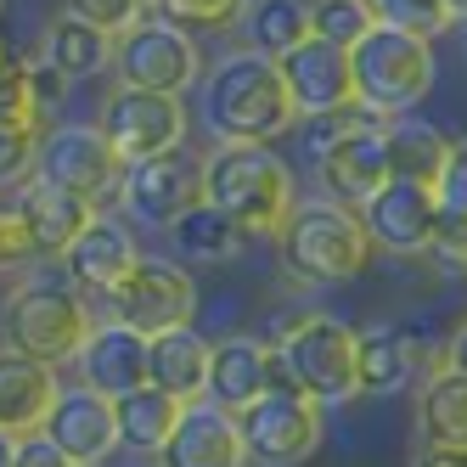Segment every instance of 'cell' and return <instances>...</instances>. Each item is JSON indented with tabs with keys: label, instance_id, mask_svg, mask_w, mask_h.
<instances>
[{
	"label": "cell",
	"instance_id": "bcb514c9",
	"mask_svg": "<svg viewBox=\"0 0 467 467\" xmlns=\"http://www.w3.org/2000/svg\"><path fill=\"white\" fill-rule=\"evenodd\" d=\"M6 62H12V46H6V40H0V68H6Z\"/></svg>",
	"mask_w": 467,
	"mask_h": 467
},
{
	"label": "cell",
	"instance_id": "d6a6232c",
	"mask_svg": "<svg viewBox=\"0 0 467 467\" xmlns=\"http://www.w3.org/2000/svg\"><path fill=\"white\" fill-rule=\"evenodd\" d=\"M310 35L349 51V46H360L372 35V6H366V0H316L310 6Z\"/></svg>",
	"mask_w": 467,
	"mask_h": 467
},
{
	"label": "cell",
	"instance_id": "836d02e7",
	"mask_svg": "<svg viewBox=\"0 0 467 467\" xmlns=\"http://www.w3.org/2000/svg\"><path fill=\"white\" fill-rule=\"evenodd\" d=\"M62 6H68V17H79L90 28H102L108 40H119L152 12V0H62Z\"/></svg>",
	"mask_w": 467,
	"mask_h": 467
},
{
	"label": "cell",
	"instance_id": "f1b7e54d",
	"mask_svg": "<svg viewBox=\"0 0 467 467\" xmlns=\"http://www.w3.org/2000/svg\"><path fill=\"white\" fill-rule=\"evenodd\" d=\"M40 57L51 62L62 79H90V74L113 68V40L102 35V28H90V23H79V17L62 12V17L46 28V51H40Z\"/></svg>",
	"mask_w": 467,
	"mask_h": 467
},
{
	"label": "cell",
	"instance_id": "8fae6325",
	"mask_svg": "<svg viewBox=\"0 0 467 467\" xmlns=\"http://www.w3.org/2000/svg\"><path fill=\"white\" fill-rule=\"evenodd\" d=\"M119 203L147 231H175L203 203V158L181 147V152H163V158H147V163H124Z\"/></svg>",
	"mask_w": 467,
	"mask_h": 467
},
{
	"label": "cell",
	"instance_id": "ee69618b",
	"mask_svg": "<svg viewBox=\"0 0 467 467\" xmlns=\"http://www.w3.org/2000/svg\"><path fill=\"white\" fill-rule=\"evenodd\" d=\"M17 445H23V433H6V428H0V467H17Z\"/></svg>",
	"mask_w": 467,
	"mask_h": 467
},
{
	"label": "cell",
	"instance_id": "603a6c76",
	"mask_svg": "<svg viewBox=\"0 0 467 467\" xmlns=\"http://www.w3.org/2000/svg\"><path fill=\"white\" fill-rule=\"evenodd\" d=\"M209 355L214 344L203 332H192V327L163 332V338H152V355H147V383L181 400V406H197L209 394Z\"/></svg>",
	"mask_w": 467,
	"mask_h": 467
},
{
	"label": "cell",
	"instance_id": "8992f818",
	"mask_svg": "<svg viewBox=\"0 0 467 467\" xmlns=\"http://www.w3.org/2000/svg\"><path fill=\"white\" fill-rule=\"evenodd\" d=\"M276 366L298 394L316 400V406H344V400L360 394L355 327H344L338 316H298L276 338Z\"/></svg>",
	"mask_w": 467,
	"mask_h": 467
},
{
	"label": "cell",
	"instance_id": "e575fe53",
	"mask_svg": "<svg viewBox=\"0 0 467 467\" xmlns=\"http://www.w3.org/2000/svg\"><path fill=\"white\" fill-rule=\"evenodd\" d=\"M372 130H383L378 113H366L360 102L338 108V113H321V119H305V136H310V152H327V147H338L349 136H372Z\"/></svg>",
	"mask_w": 467,
	"mask_h": 467
},
{
	"label": "cell",
	"instance_id": "30bf717a",
	"mask_svg": "<svg viewBox=\"0 0 467 467\" xmlns=\"http://www.w3.org/2000/svg\"><path fill=\"white\" fill-rule=\"evenodd\" d=\"M243 428V445H248V462L259 467H298L310 462L316 445H321V406L310 394H298L293 383H276L265 400L237 417Z\"/></svg>",
	"mask_w": 467,
	"mask_h": 467
},
{
	"label": "cell",
	"instance_id": "cb8c5ba5",
	"mask_svg": "<svg viewBox=\"0 0 467 467\" xmlns=\"http://www.w3.org/2000/svg\"><path fill=\"white\" fill-rule=\"evenodd\" d=\"M417 355L422 344L406 327H366L355 332V372H360V394H400L417 378Z\"/></svg>",
	"mask_w": 467,
	"mask_h": 467
},
{
	"label": "cell",
	"instance_id": "5b68a950",
	"mask_svg": "<svg viewBox=\"0 0 467 467\" xmlns=\"http://www.w3.org/2000/svg\"><path fill=\"white\" fill-rule=\"evenodd\" d=\"M366 254H372V237H366L360 214L332 197L298 203L282 225V265L298 282H349L366 271Z\"/></svg>",
	"mask_w": 467,
	"mask_h": 467
},
{
	"label": "cell",
	"instance_id": "1f68e13d",
	"mask_svg": "<svg viewBox=\"0 0 467 467\" xmlns=\"http://www.w3.org/2000/svg\"><path fill=\"white\" fill-rule=\"evenodd\" d=\"M366 6H372L378 28H394V35H411V40H428V46L456 23L445 0H366Z\"/></svg>",
	"mask_w": 467,
	"mask_h": 467
},
{
	"label": "cell",
	"instance_id": "ac0fdd59",
	"mask_svg": "<svg viewBox=\"0 0 467 467\" xmlns=\"http://www.w3.org/2000/svg\"><path fill=\"white\" fill-rule=\"evenodd\" d=\"M152 467H248V445L231 411L197 400L181 411V428L170 433V445L152 456Z\"/></svg>",
	"mask_w": 467,
	"mask_h": 467
},
{
	"label": "cell",
	"instance_id": "7bdbcfd3",
	"mask_svg": "<svg viewBox=\"0 0 467 467\" xmlns=\"http://www.w3.org/2000/svg\"><path fill=\"white\" fill-rule=\"evenodd\" d=\"M417 467H467V451H422Z\"/></svg>",
	"mask_w": 467,
	"mask_h": 467
},
{
	"label": "cell",
	"instance_id": "6da1fadb",
	"mask_svg": "<svg viewBox=\"0 0 467 467\" xmlns=\"http://www.w3.org/2000/svg\"><path fill=\"white\" fill-rule=\"evenodd\" d=\"M203 124L220 147H271L298 124L282 68L259 51L220 57L203 79Z\"/></svg>",
	"mask_w": 467,
	"mask_h": 467
},
{
	"label": "cell",
	"instance_id": "7402d4cb",
	"mask_svg": "<svg viewBox=\"0 0 467 467\" xmlns=\"http://www.w3.org/2000/svg\"><path fill=\"white\" fill-rule=\"evenodd\" d=\"M57 372L40 360L0 344V428L6 433H40L57 406Z\"/></svg>",
	"mask_w": 467,
	"mask_h": 467
},
{
	"label": "cell",
	"instance_id": "277c9868",
	"mask_svg": "<svg viewBox=\"0 0 467 467\" xmlns=\"http://www.w3.org/2000/svg\"><path fill=\"white\" fill-rule=\"evenodd\" d=\"M349 74H355V102L378 113L383 124H394L433 90V46L372 23V35L349 46Z\"/></svg>",
	"mask_w": 467,
	"mask_h": 467
},
{
	"label": "cell",
	"instance_id": "83f0119b",
	"mask_svg": "<svg viewBox=\"0 0 467 467\" xmlns=\"http://www.w3.org/2000/svg\"><path fill=\"white\" fill-rule=\"evenodd\" d=\"M170 237H175L181 265H231V259L243 254V243H248V237H243V225L231 220V214H220L209 197H203V203H197V209L170 231Z\"/></svg>",
	"mask_w": 467,
	"mask_h": 467
},
{
	"label": "cell",
	"instance_id": "f546056e",
	"mask_svg": "<svg viewBox=\"0 0 467 467\" xmlns=\"http://www.w3.org/2000/svg\"><path fill=\"white\" fill-rule=\"evenodd\" d=\"M243 28H248V51L282 62L287 51L310 40V6H298V0H254Z\"/></svg>",
	"mask_w": 467,
	"mask_h": 467
},
{
	"label": "cell",
	"instance_id": "f35d334b",
	"mask_svg": "<svg viewBox=\"0 0 467 467\" xmlns=\"http://www.w3.org/2000/svg\"><path fill=\"white\" fill-rule=\"evenodd\" d=\"M428 254L440 259L445 271H462V276H467V214L440 209V220H433V243H428Z\"/></svg>",
	"mask_w": 467,
	"mask_h": 467
},
{
	"label": "cell",
	"instance_id": "4fadbf2b",
	"mask_svg": "<svg viewBox=\"0 0 467 467\" xmlns=\"http://www.w3.org/2000/svg\"><path fill=\"white\" fill-rule=\"evenodd\" d=\"M276 68H282V85L293 96L298 119H321V113H338V108L355 102V74H349L344 46H327V40L310 35L298 51H287Z\"/></svg>",
	"mask_w": 467,
	"mask_h": 467
},
{
	"label": "cell",
	"instance_id": "ba28073f",
	"mask_svg": "<svg viewBox=\"0 0 467 467\" xmlns=\"http://www.w3.org/2000/svg\"><path fill=\"white\" fill-rule=\"evenodd\" d=\"M113 321H124L141 338H163V332H181L197 316V282L181 259L163 254H141L136 271H130L113 293H108Z\"/></svg>",
	"mask_w": 467,
	"mask_h": 467
},
{
	"label": "cell",
	"instance_id": "d6986e66",
	"mask_svg": "<svg viewBox=\"0 0 467 467\" xmlns=\"http://www.w3.org/2000/svg\"><path fill=\"white\" fill-rule=\"evenodd\" d=\"M316 175H321V186L332 192V203H344V209L372 203V197L394 181V175H389L383 130H372V136H349V141H338V147L316 152Z\"/></svg>",
	"mask_w": 467,
	"mask_h": 467
},
{
	"label": "cell",
	"instance_id": "2e32d148",
	"mask_svg": "<svg viewBox=\"0 0 467 467\" xmlns=\"http://www.w3.org/2000/svg\"><path fill=\"white\" fill-rule=\"evenodd\" d=\"M372 248H389V254H428L433 243V220H440V197L428 186H406V181H389L372 203L355 209Z\"/></svg>",
	"mask_w": 467,
	"mask_h": 467
},
{
	"label": "cell",
	"instance_id": "f6af8a7d",
	"mask_svg": "<svg viewBox=\"0 0 467 467\" xmlns=\"http://www.w3.org/2000/svg\"><path fill=\"white\" fill-rule=\"evenodd\" d=\"M445 6H451V17H462V23H467V0H445Z\"/></svg>",
	"mask_w": 467,
	"mask_h": 467
},
{
	"label": "cell",
	"instance_id": "9a60e30c",
	"mask_svg": "<svg viewBox=\"0 0 467 467\" xmlns=\"http://www.w3.org/2000/svg\"><path fill=\"white\" fill-rule=\"evenodd\" d=\"M147 355H152V338H141V332H130L124 321H102L90 327V338L74 360L79 372V389L102 394V400H124L147 389Z\"/></svg>",
	"mask_w": 467,
	"mask_h": 467
},
{
	"label": "cell",
	"instance_id": "4dcf8cb0",
	"mask_svg": "<svg viewBox=\"0 0 467 467\" xmlns=\"http://www.w3.org/2000/svg\"><path fill=\"white\" fill-rule=\"evenodd\" d=\"M248 6L254 0H152V12L147 17H158V23H170V28H181V35H225V28H237L243 17H248Z\"/></svg>",
	"mask_w": 467,
	"mask_h": 467
},
{
	"label": "cell",
	"instance_id": "9c48e42d",
	"mask_svg": "<svg viewBox=\"0 0 467 467\" xmlns=\"http://www.w3.org/2000/svg\"><path fill=\"white\" fill-rule=\"evenodd\" d=\"M113 74H119V90H152V96H181L197 85L203 74V51H197L192 35L158 23V17H141L130 35L113 40Z\"/></svg>",
	"mask_w": 467,
	"mask_h": 467
},
{
	"label": "cell",
	"instance_id": "44dd1931",
	"mask_svg": "<svg viewBox=\"0 0 467 467\" xmlns=\"http://www.w3.org/2000/svg\"><path fill=\"white\" fill-rule=\"evenodd\" d=\"M12 203H17V214H23V225H28V237H35L40 259H62V254L79 243V231L96 220L90 203H79V197L57 192V186H46V181H23Z\"/></svg>",
	"mask_w": 467,
	"mask_h": 467
},
{
	"label": "cell",
	"instance_id": "5bb4252c",
	"mask_svg": "<svg viewBox=\"0 0 467 467\" xmlns=\"http://www.w3.org/2000/svg\"><path fill=\"white\" fill-rule=\"evenodd\" d=\"M282 378V366H276V349H265L259 338H248V332H231V338L214 344L209 355V406L231 411V417H243L254 400H265Z\"/></svg>",
	"mask_w": 467,
	"mask_h": 467
},
{
	"label": "cell",
	"instance_id": "60d3db41",
	"mask_svg": "<svg viewBox=\"0 0 467 467\" xmlns=\"http://www.w3.org/2000/svg\"><path fill=\"white\" fill-rule=\"evenodd\" d=\"M17 467H74L68 456H62L46 433H23V445H17Z\"/></svg>",
	"mask_w": 467,
	"mask_h": 467
},
{
	"label": "cell",
	"instance_id": "d4e9b609",
	"mask_svg": "<svg viewBox=\"0 0 467 467\" xmlns=\"http://www.w3.org/2000/svg\"><path fill=\"white\" fill-rule=\"evenodd\" d=\"M383 147H389V175L406 181V186H440V170H445V152L451 141L440 136L433 124H417V119H394L383 124Z\"/></svg>",
	"mask_w": 467,
	"mask_h": 467
},
{
	"label": "cell",
	"instance_id": "74e56055",
	"mask_svg": "<svg viewBox=\"0 0 467 467\" xmlns=\"http://www.w3.org/2000/svg\"><path fill=\"white\" fill-rule=\"evenodd\" d=\"M28 259H40L35 237H28V225H23L17 203H0V276H12V271H23Z\"/></svg>",
	"mask_w": 467,
	"mask_h": 467
},
{
	"label": "cell",
	"instance_id": "484cf974",
	"mask_svg": "<svg viewBox=\"0 0 467 467\" xmlns=\"http://www.w3.org/2000/svg\"><path fill=\"white\" fill-rule=\"evenodd\" d=\"M181 400H170L163 389H136V394H124L113 400V417H119V445L124 451H141V456H158L163 445H170V433L181 428Z\"/></svg>",
	"mask_w": 467,
	"mask_h": 467
},
{
	"label": "cell",
	"instance_id": "ffe728a7",
	"mask_svg": "<svg viewBox=\"0 0 467 467\" xmlns=\"http://www.w3.org/2000/svg\"><path fill=\"white\" fill-rule=\"evenodd\" d=\"M136 259H141L136 237H130V225H119L113 214H96V220L79 231V243L62 254V265H68L74 287L102 293V298H108L130 271H136Z\"/></svg>",
	"mask_w": 467,
	"mask_h": 467
},
{
	"label": "cell",
	"instance_id": "ab89813d",
	"mask_svg": "<svg viewBox=\"0 0 467 467\" xmlns=\"http://www.w3.org/2000/svg\"><path fill=\"white\" fill-rule=\"evenodd\" d=\"M433 197H440V209H451V214H467V141H451V152H445V170H440V186H433Z\"/></svg>",
	"mask_w": 467,
	"mask_h": 467
},
{
	"label": "cell",
	"instance_id": "4316f807",
	"mask_svg": "<svg viewBox=\"0 0 467 467\" xmlns=\"http://www.w3.org/2000/svg\"><path fill=\"white\" fill-rule=\"evenodd\" d=\"M417 428L428 451H467V378L440 366L417 400Z\"/></svg>",
	"mask_w": 467,
	"mask_h": 467
},
{
	"label": "cell",
	"instance_id": "d590c367",
	"mask_svg": "<svg viewBox=\"0 0 467 467\" xmlns=\"http://www.w3.org/2000/svg\"><path fill=\"white\" fill-rule=\"evenodd\" d=\"M23 79H28V108H35L40 136H51V130H57V108H62V96H68V79H62L46 57L23 62Z\"/></svg>",
	"mask_w": 467,
	"mask_h": 467
},
{
	"label": "cell",
	"instance_id": "7c38bea8",
	"mask_svg": "<svg viewBox=\"0 0 467 467\" xmlns=\"http://www.w3.org/2000/svg\"><path fill=\"white\" fill-rule=\"evenodd\" d=\"M102 136L124 163H147L163 152L186 147V108L181 96H152V90H113L102 102Z\"/></svg>",
	"mask_w": 467,
	"mask_h": 467
},
{
	"label": "cell",
	"instance_id": "8d00e7d4",
	"mask_svg": "<svg viewBox=\"0 0 467 467\" xmlns=\"http://www.w3.org/2000/svg\"><path fill=\"white\" fill-rule=\"evenodd\" d=\"M35 152H40V136L23 124H0V186L12 181H28L35 175Z\"/></svg>",
	"mask_w": 467,
	"mask_h": 467
},
{
	"label": "cell",
	"instance_id": "b9f144b4",
	"mask_svg": "<svg viewBox=\"0 0 467 467\" xmlns=\"http://www.w3.org/2000/svg\"><path fill=\"white\" fill-rule=\"evenodd\" d=\"M440 366H445V372H456V378H467V321L451 332V344H445V360H440Z\"/></svg>",
	"mask_w": 467,
	"mask_h": 467
},
{
	"label": "cell",
	"instance_id": "e0dca14e",
	"mask_svg": "<svg viewBox=\"0 0 467 467\" xmlns=\"http://www.w3.org/2000/svg\"><path fill=\"white\" fill-rule=\"evenodd\" d=\"M40 433H46V440H51L62 456H68L74 467H85V462H108V456L119 451L113 400L90 394V389H62Z\"/></svg>",
	"mask_w": 467,
	"mask_h": 467
},
{
	"label": "cell",
	"instance_id": "7a4b0ae2",
	"mask_svg": "<svg viewBox=\"0 0 467 467\" xmlns=\"http://www.w3.org/2000/svg\"><path fill=\"white\" fill-rule=\"evenodd\" d=\"M203 197L243 225V237H282L293 220V175L276 147H214L203 158Z\"/></svg>",
	"mask_w": 467,
	"mask_h": 467
},
{
	"label": "cell",
	"instance_id": "3957f363",
	"mask_svg": "<svg viewBox=\"0 0 467 467\" xmlns=\"http://www.w3.org/2000/svg\"><path fill=\"white\" fill-rule=\"evenodd\" d=\"M90 327L96 321L85 310V298L68 282H46V276L12 287L6 310H0V338H6V349L51 366V372H62V366L79 360Z\"/></svg>",
	"mask_w": 467,
	"mask_h": 467
},
{
	"label": "cell",
	"instance_id": "52a82bcc",
	"mask_svg": "<svg viewBox=\"0 0 467 467\" xmlns=\"http://www.w3.org/2000/svg\"><path fill=\"white\" fill-rule=\"evenodd\" d=\"M35 181L79 197L96 214H108V203H119V186H124V158L96 124H57L51 136H40Z\"/></svg>",
	"mask_w": 467,
	"mask_h": 467
},
{
	"label": "cell",
	"instance_id": "7dc6e473",
	"mask_svg": "<svg viewBox=\"0 0 467 467\" xmlns=\"http://www.w3.org/2000/svg\"><path fill=\"white\" fill-rule=\"evenodd\" d=\"M85 467H108V462H85Z\"/></svg>",
	"mask_w": 467,
	"mask_h": 467
}]
</instances>
